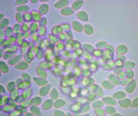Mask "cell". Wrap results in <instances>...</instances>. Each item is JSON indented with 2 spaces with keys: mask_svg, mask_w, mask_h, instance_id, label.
I'll use <instances>...</instances> for the list:
<instances>
[{
  "mask_svg": "<svg viewBox=\"0 0 138 116\" xmlns=\"http://www.w3.org/2000/svg\"><path fill=\"white\" fill-rule=\"evenodd\" d=\"M19 91L17 89H15L14 91H12L11 92V98L12 100H17L18 98V95H19Z\"/></svg>",
  "mask_w": 138,
  "mask_h": 116,
  "instance_id": "cell-24",
  "label": "cell"
},
{
  "mask_svg": "<svg viewBox=\"0 0 138 116\" xmlns=\"http://www.w3.org/2000/svg\"><path fill=\"white\" fill-rule=\"evenodd\" d=\"M83 4V1L80 0L75 1L72 4V9L74 10H77L79 9Z\"/></svg>",
  "mask_w": 138,
  "mask_h": 116,
  "instance_id": "cell-14",
  "label": "cell"
},
{
  "mask_svg": "<svg viewBox=\"0 0 138 116\" xmlns=\"http://www.w3.org/2000/svg\"><path fill=\"white\" fill-rule=\"evenodd\" d=\"M83 30L87 34H92L94 31L92 26L89 24H85L84 25Z\"/></svg>",
  "mask_w": 138,
  "mask_h": 116,
  "instance_id": "cell-16",
  "label": "cell"
},
{
  "mask_svg": "<svg viewBox=\"0 0 138 116\" xmlns=\"http://www.w3.org/2000/svg\"><path fill=\"white\" fill-rule=\"evenodd\" d=\"M61 13L63 15H71L74 13V10L71 7H66L61 9Z\"/></svg>",
  "mask_w": 138,
  "mask_h": 116,
  "instance_id": "cell-9",
  "label": "cell"
},
{
  "mask_svg": "<svg viewBox=\"0 0 138 116\" xmlns=\"http://www.w3.org/2000/svg\"><path fill=\"white\" fill-rule=\"evenodd\" d=\"M21 26H22V24H20V23H15L13 25L12 29H13L14 34L16 35L18 33L22 32V31H21Z\"/></svg>",
  "mask_w": 138,
  "mask_h": 116,
  "instance_id": "cell-18",
  "label": "cell"
},
{
  "mask_svg": "<svg viewBox=\"0 0 138 116\" xmlns=\"http://www.w3.org/2000/svg\"><path fill=\"white\" fill-rule=\"evenodd\" d=\"M15 55H16V53H15L4 52L3 58L6 60H9Z\"/></svg>",
  "mask_w": 138,
  "mask_h": 116,
  "instance_id": "cell-25",
  "label": "cell"
},
{
  "mask_svg": "<svg viewBox=\"0 0 138 116\" xmlns=\"http://www.w3.org/2000/svg\"><path fill=\"white\" fill-rule=\"evenodd\" d=\"M23 81V80L21 78H18L17 79V80H16V81H15V83H16V86H17V85H18V84H19V83H20L21 82H22V81Z\"/></svg>",
  "mask_w": 138,
  "mask_h": 116,
  "instance_id": "cell-51",
  "label": "cell"
},
{
  "mask_svg": "<svg viewBox=\"0 0 138 116\" xmlns=\"http://www.w3.org/2000/svg\"><path fill=\"white\" fill-rule=\"evenodd\" d=\"M15 18L18 23L22 24L25 22L23 18V14L22 13L17 12L15 14Z\"/></svg>",
  "mask_w": 138,
  "mask_h": 116,
  "instance_id": "cell-15",
  "label": "cell"
},
{
  "mask_svg": "<svg viewBox=\"0 0 138 116\" xmlns=\"http://www.w3.org/2000/svg\"><path fill=\"white\" fill-rule=\"evenodd\" d=\"M15 36H16L17 39L22 38H23V32H20V33H18L17 34L15 35Z\"/></svg>",
  "mask_w": 138,
  "mask_h": 116,
  "instance_id": "cell-45",
  "label": "cell"
},
{
  "mask_svg": "<svg viewBox=\"0 0 138 116\" xmlns=\"http://www.w3.org/2000/svg\"><path fill=\"white\" fill-rule=\"evenodd\" d=\"M5 92V87L3 85L0 84V94L4 93Z\"/></svg>",
  "mask_w": 138,
  "mask_h": 116,
  "instance_id": "cell-48",
  "label": "cell"
},
{
  "mask_svg": "<svg viewBox=\"0 0 138 116\" xmlns=\"http://www.w3.org/2000/svg\"><path fill=\"white\" fill-rule=\"evenodd\" d=\"M23 56L22 54L15 55L14 56L8 60V64L10 65H15L22 60Z\"/></svg>",
  "mask_w": 138,
  "mask_h": 116,
  "instance_id": "cell-1",
  "label": "cell"
},
{
  "mask_svg": "<svg viewBox=\"0 0 138 116\" xmlns=\"http://www.w3.org/2000/svg\"><path fill=\"white\" fill-rule=\"evenodd\" d=\"M27 55L29 57V59H30L31 61H32L34 59V55L33 53V52H30V51H28V53H27Z\"/></svg>",
  "mask_w": 138,
  "mask_h": 116,
  "instance_id": "cell-41",
  "label": "cell"
},
{
  "mask_svg": "<svg viewBox=\"0 0 138 116\" xmlns=\"http://www.w3.org/2000/svg\"><path fill=\"white\" fill-rule=\"evenodd\" d=\"M48 9V5L47 4H43L39 7V13L40 15H45L47 13Z\"/></svg>",
  "mask_w": 138,
  "mask_h": 116,
  "instance_id": "cell-5",
  "label": "cell"
},
{
  "mask_svg": "<svg viewBox=\"0 0 138 116\" xmlns=\"http://www.w3.org/2000/svg\"><path fill=\"white\" fill-rule=\"evenodd\" d=\"M49 38L50 40L52 42H58V38H57L55 36V35H50L49 36Z\"/></svg>",
  "mask_w": 138,
  "mask_h": 116,
  "instance_id": "cell-34",
  "label": "cell"
},
{
  "mask_svg": "<svg viewBox=\"0 0 138 116\" xmlns=\"http://www.w3.org/2000/svg\"><path fill=\"white\" fill-rule=\"evenodd\" d=\"M40 67H45L46 68H47L48 67H50L51 64L50 63H45V62H42L40 64Z\"/></svg>",
  "mask_w": 138,
  "mask_h": 116,
  "instance_id": "cell-35",
  "label": "cell"
},
{
  "mask_svg": "<svg viewBox=\"0 0 138 116\" xmlns=\"http://www.w3.org/2000/svg\"><path fill=\"white\" fill-rule=\"evenodd\" d=\"M5 18L4 17V15L2 13H0V22Z\"/></svg>",
  "mask_w": 138,
  "mask_h": 116,
  "instance_id": "cell-52",
  "label": "cell"
},
{
  "mask_svg": "<svg viewBox=\"0 0 138 116\" xmlns=\"http://www.w3.org/2000/svg\"><path fill=\"white\" fill-rule=\"evenodd\" d=\"M4 30V32H5V37L8 38L11 36H12L14 34L13 29L12 27H10V26L7 27V28L5 29Z\"/></svg>",
  "mask_w": 138,
  "mask_h": 116,
  "instance_id": "cell-20",
  "label": "cell"
},
{
  "mask_svg": "<svg viewBox=\"0 0 138 116\" xmlns=\"http://www.w3.org/2000/svg\"><path fill=\"white\" fill-rule=\"evenodd\" d=\"M16 87H17V86H16L15 82L14 81H11L7 84V89L9 92H11L12 91H14L15 89H16Z\"/></svg>",
  "mask_w": 138,
  "mask_h": 116,
  "instance_id": "cell-19",
  "label": "cell"
},
{
  "mask_svg": "<svg viewBox=\"0 0 138 116\" xmlns=\"http://www.w3.org/2000/svg\"><path fill=\"white\" fill-rule=\"evenodd\" d=\"M28 3V0H17L15 2L16 5H26Z\"/></svg>",
  "mask_w": 138,
  "mask_h": 116,
  "instance_id": "cell-31",
  "label": "cell"
},
{
  "mask_svg": "<svg viewBox=\"0 0 138 116\" xmlns=\"http://www.w3.org/2000/svg\"><path fill=\"white\" fill-rule=\"evenodd\" d=\"M1 108H0V112L1 111Z\"/></svg>",
  "mask_w": 138,
  "mask_h": 116,
  "instance_id": "cell-56",
  "label": "cell"
},
{
  "mask_svg": "<svg viewBox=\"0 0 138 116\" xmlns=\"http://www.w3.org/2000/svg\"><path fill=\"white\" fill-rule=\"evenodd\" d=\"M30 86V83L29 81H23L17 85V88L18 89H23L29 87Z\"/></svg>",
  "mask_w": 138,
  "mask_h": 116,
  "instance_id": "cell-17",
  "label": "cell"
},
{
  "mask_svg": "<svg viewBox=\"0 0 138 116\" xmlns=\"http://www.w3.org/2000/svg\"><path fill=\"white\" fill-rule=\"evenodd\" d=\"M29 26L30 25L26 22H24V23L22 24L21 26L22 32L23 33L28 32L29 30Z\"/></svg>",
  "mask_w": 138,
  "mask_h": 116,
  "instance_id": "cell-26",
  "label": "cell"
},
{
  "mask_svg": "<svg viewBox=\"0 0 138 116\" xmlns=\"http://www.w3.org/2000/svg\"><path fill=\"white\" fill-rule=\"evenodd\" d=\"M30 2L33 3H36L38 2V1L37 0H31Z\"/></svg>",
  "mask_w": 138,
  "mask_h": 116,
  "instance_id": "cell-53",
  "label": "cell"
},
{
  "mask_svg": "<svg viewBox=\"0 0 138 116\" xmlns=\"http://www.w3.org/2000/svg\"><path fill=\"white\" fill-rule=\"evenodd\" d=\"M4 53V51L3 49L0 47V59L3 57Z\"/></svg>",
  "mask_w": 138,
  "mask_h": 116,
  "instance_id": "cell-49",
  "label": "cell"
},
{
  "mask_svg": "<svg viewBox=\"0 0 138 116\" xmlns=\"http://www.w3.org/2000/svg\"><path fill=\"white\" fill-rule=\"evenodd\" d=\"M30 8L29 6L26 5H22L18 6L16 8V11L17 12L22 13V14L28 12L30 10Z\"/></svg>",
  "mask_w": 138,
  "mask_h": 116,
  "instance_id": "cell-2",
  "label": "cell"
},
{
  "mask_svg": "<svg viewBox=\"0 0 138 116\" xmlns=\"http://www.w3.org/2000/svg\"><path fill=\"white\" fill-rule=\"evenodd\" d=\"M32 20L33 21L35 22H40L41 20V15L39 14V12H37L36 11H33L31 12Z\"/></svg>",
  "mask_w": 138,
  "mask_h": 116,
  "instance_id": "cell-7",
  "label": "cell"
},
{
  "mask_svg": "<svg viewBox=\"0 0 138 116\" xmlns=\"http://www.w3.org/2000/svg\"><path fill=\"white\" fill-rule=\"evenodd\" d=\"M73 27L75 30L78 32H80L83 30V26L79 22L74 21L72 23Z\"/></svg>",
  "mask_w": 138,
  "mask_h": 116,
  "instance_id": "cell-12",
  "label": "cell"
},
{
  "mask_svg": "<svg viewBox=\"0 0 138 116\" xmlns=\"http://www.w3.org/2000/svg\"><path fill=\"white\" fill-rule=\"evenodd\" d=\"M39 27L38 23L36 22L32 23L29 26V31L30 34H36V32L39 30Z\"/></svg>",
  "mask_w": 138,
  "mask_h": 116,
  "instance_id": "cell-8",
  "label": "cell"
},
{
  "mask_svg": "<svg viewBox=\"0 0 138 116\" xmlns=\"http://www.w3.org/2000/svg\"><path fill=\"white\" fill-rule=\"evenodd\" d=\"M12 45L13 44L11 43L8 39H5L0 44V46H1V47L3 49H5V48L11 47Z\"/></svg>",
  "mask_w": 138,
  "mask_h": 116,
  "instance_id": "cell-22",
  "label": "cell"
},
{
  "mask_svg": "<svg viewBox=\"0 0 138 116\" xmlns=\"http://www.w3.org/2000/svg\"><path fill=\"white\" fill-rule=\"evenodd\" d=\"M30 36V32H24L23 33V38L24 39H27L29 38V36Z\"/></svg>",
  "mask_w": 138,
  "mask_h": 116,
  "instance_id": "cell-44",
  "label": "cell"
},
{
  "mask_svg": "<svg viewBox=\"0 0 138 116\" xmlns=\"http://www.w3.org/2000/svg\"><path fill=\"white\" fill-rule=\"evenodd\" d=\"M28 50H29V48H28L21 47L20 48V51L22 53V55H24L28 53Z\"/></svg>",
  "mask_w": 138,
  "mask_h": 116,
  "instance_id": "cell-38",
  "label": "cell"
},
{
  "mask_svg": "<svg viewBox=\"0 0 138 116\" xmlns=\"http://www.w3.org/2000/svg\"><path fill=\"white\" fill-rule=\"evenodd\" d=\"M69 1L67 0H60L57 2L54 5L55 8L58 9H63L68 5Z\"/></svg>",
  "mask_w": 138,
  "mask_h": 116,
  "instance_id": "cell-4",
  "label": "cell"
},
{
  "mask_svg": "<svg viewBox=\"0 0 138 116\" xmlns=\"http://www.w3.org/2000/svg\"><path fill=\"white\" fill-rule=\"evenodd\" d=\"M64 45L62 43H59L58 44V49H59L60 50H62L64 48Z\"/></svg>",
  "mask_w": 138,
  "mask_h": 116,
  "instance_id": "cell-47",
  "label": "cell"
},
{
  "mask_svg": "<svg viewBox=\"0 0 138 116\" xmlns=\"http://www.w3.org/2000/svg\"><path fill=\"white\" fill-rule=\"evenodd\" d=\"M62 27V29L65 30H69L70 28V25H69L67 24H64L62 26H61Z\"/></svg>",
  "mask_w": 138,
  "mask_h": 116,
  "instance_id": "cell-42",
  "label": "cell"
},
{
  "mask_svg": "<svg viewBox=\"0 0 138 116\" xmlns=\"http://www.w3.org/2000/svg\"><path fill=\"white\" fill-rule=\"evenodd\" d=\"M28 63L25 61L21 60L17 64L15 65V67L17 69L23 70L27 69L28 67Z\"/></svg>",
  "mask_w": 138,
  "mask_h": 116,
  "instance_id": "cell-3",
  "label": "cell"
},
{
  "mask_svg": "<svg viewBox=\"0 0 138 116\" xmlns=\"http://www.w3.org/2000/svg\"><path fill=\"white\" fill-rule=\"evenodd\" d=\"M83 48L84 50L88 53H92L94 50V48L90 44L84 45Z\"/></svg>",
  "mask_w": 138,
  "mask_h": 116,
  "instance_id": "cell-27",
  "label": "cell"
},
{
  "mask_svg": "<svg viewBox=\"0 0 138 116\" xmlns=\"http://www.w3.org/2000/svg\"><path fill=\"white\" fill-rule=\"evenodd\" d=\"M66 35L64 34L61 33L59 35V39L61 40H64L66 39Z\"/></svg>",
  "mask_w": 138,
  "mask_h": 116,
  "instance_id": "cell-46",
  "label": "cell"
},
{
  "mask_svg": "<svg viewBox=\"0 0 138 116\" xmlns=\"http://www.w3.org/2000/svg\"><path fill=\"white\" fill-rule=\"evenodd\" d=\"M5 38L4 30L0 29V44L5 39Z\"/></svg>",
  "mask_w": 138,
  "mask_h": 116,
  "instance_id": "cell-30",
  "label": "cell"
},
{
  "mask_svg": "<svg viewBox=\"0 0 138 116\" xmlns=\"http://www.w3.org/2000/svg\"><path fill=\"white\" fill-rule=\"evenodd\" d=\"M2 98H3V96L1 95V94H0V102H1V100H2Z\"/></svg>",
  "mask_w": 138,
  "mask_h": 116,
  "instance_id": "cell-54",
  "label": "cell"
},
{
  "mask_svg": "<svg viewBox=\"0 0 138 116\" xmlns=\"http://www.w3.org/2000/svg\"><path fill=\"white\" fill-rule=\"evenodd\" d=\"M23 16L24 21L25 22H30L32 20L31 13H29V12L25 13L23 14Z\"/></svg>",
  "mask_w": 138,
  "mask_h": 116,
  "instance_id": "cell-23",
  "label": "cell"
},
{
  "mask_svg": "<svg viewBox=\"0 0 138 116\" xmlns=\"http://www.w3.org/2000/svg\"><path fill=\"white\" fill-rule=\"evenodd\" d=\"M22 79L25 81H30L31 78L29 74L26 73H23L22 75Z\"/></svg>",
  "mask_w": 138,
  "mask_h": 116,
  "instance_id": "cell-29",
  "label": "cell"
},
{
  "mask_svg": "<svg viewBox=\"0 0 138 116\" xmlns=\"http://www.w3.org/2000/svg\"><path fill=\"white\" fill-rule=\"evenodd\" d=\"M37 73L40 76H44L45 75V72L40 67L37 68Z\"/></svg>",
  "mask_w": 138,
  "mask_h": 116,
  "instance_id": "cell-33",
  "label": "cell"
},
{
  "mask_svg": "<svg viewBox=\"0 0 138 116\" xmlns=\"http://www.w3.org/2000/svg\"><path fill=\"white\" fill-rule=\"evenodd\" d=\"M32 40H33V42H36V41H38V39H39V37H38V36L35 35L32 36Z\"/></svg>",
  "mask_w": 138,
  "mask_h": 116,
  "instance_id": "cell-50",
  "label": "cell"
},
{
  "mask_svg": "<svg viewBox=\"0 0 138 116\" xmlns=\"http://www.w3.org/2000/svg\"><path fill=\"white\" fill-rule=\"evenodd\" d=\"M72 46L75 48H78L80 47V45L79 42L75 41V42H73L72 43Z\"/></svg>",
  "mask_w": 138,
  "mask_h": 116,
  "instance_id": "cell-40",
  "label": "cell"
},
{
  "mask_svg": "<svg viewBox=\"0 0 138 116\" xmlns=\"http://www.w3.org/2000/svg\"><path fill=\"white\" fill-rule=\"evenodd\" d=\"M10 22L7 18H4L1 22H0V29L2 30H5V29L9 27Z\"/></svg>",
  "mask_w": 138,
  "mask_h": 116,
  "instance_id": "cell-10",
  "label": "cell"
},
{
  "mask_svg": "<svg viewBox=\"0 0 138 116\" xmlns=\"http://www.w3.org/2000/svg\"><path fill=\"white\" fill-rule=\"evenodd\" d=\"M0 71L3 73H7L9 71V66L3 61H0Z\"/></svg>",
  "mask_w": 138,
  "mask_h": 116,
  "instance_id": "cell-6",
  "label": "cell"
},
{
  "mask_svg": "<svg viewBox=\"0 0 138 116\" xmlns=\"http://www.w3.org/2000/svg\"><path fill=\"white\" fill-rule=\"evenodd\" d=\"M23 59H24V61H25L26 62H27L28 63H31L32 61L30 59H29L28 56L27 55V53L25 55H23Z\"/></svg>",
  "mask_w": 138,
  "mask_h": 116,
  "instance_id": "cell-39",
  "label": "cell"
},
{
  "mask_svg": "<svg viewBox=\"0 0 138 116\" xmlns=\"http://www.w3.org/2000/svg\"><path fill=\"white\" fill-rule=\"evenodd\" d=\"M2 72L0 71V78H1V75H2Z\"/></svg>",
  "mask_w": 138,
  "mask_h": 116,
  "instance_id": "cell-55",
  "label": "cell"
},
{
  "mask_svg": "<svg viewBox=\"0 0 138 116\" xmlns=\"http://www.w3.org/2000/svg\"><path fill=\"white\" fill-rule=\"evenodd\" d=\"M36 55L38 57V59H41L42 55V51L41 49H39V51Z\"/></svg>",
  "mask_w": 138,
  "mask_h": 116,
  "instance_id": "cell-43",
  "label": "cell"
},
{
  "mask_svg": "<svg viewBox=\"0 0 138 116\" xmlns=\"http://www.w3.org/2000/svg\"><path fill=\"white\" fill-rule=\"evenodd\" d=\"M18 47H19L17 45H12L11 47L3 49L4 51V52H9L16 53V52L18 50Z\"/></svg>",
  "mask_w": 138,
  "mask_h": 116,
  "instance_id": "cell-13",
  "label": "cell"
},
{
  "mask_svg": "<svg viewBox=\"0 0 138 116\" xmlns=\"http://www.w3.org/2000/svg\"><path fill=\"white\" fill-rule=\"evenodd\" d=\"M77 16L78 19L83 21H88L89 19L88 15L86 14V12L83 11H80L78 12L77 14Z\"/></svg>",
  "mask_w": 138,
  "mask_h": 116,
  "instance_id": "cell-11",
  "label": "cell"
},
{
  "mask_svg": "<svg viewBox=\"0 0 138 116\" xmlns=\"http://www.w3.org/2000/svg\"><path fill=\"white\" fill-rule=\"evenodd\" d=\"M40 26H46L47 24V20L45 18H43L41 19V20L40 22Z\"/></svg>",
  "mask_w": 138,
  "mask_h": 116,
  "instance_id": "cell-36",
  "label": "cell"
},
{
  "mask_svg": "<svg viewBox=\"0 0 138 116\" xmlns=\"http://www.w3.org/2000/svg\"><path fill=\"white\" fill-rule=\"evenodd\" d=\"M25 41L24 39L23 38H22L19 39H17V45L18 46V47H21L22 46V44H23L24 41Z\"/></svg>",
  "mask_w": 138,
  "mask_h": 116,
  "instance_id": "cell-37",
  "label": "cell"
},
{
  "mask_svg": "<svg viewBox=\"0 0 138 116\" xmlns=\"http://www.w3.org/2000/svg\"><path fill=\"white\" fill-rule=\"evenodd\" d=\"M63 31L61 26L59 25H57L54 26L52 29V32L54 35H57V34H61Z\"/></svg>",
  "mask_w": 138,
  "mask_h": 116,
  "instance_id": "cell-21",
  "label": "cell"
},
{
  "mask_svg": "<svg viewBox=\"0 0 138 116\" xmlns=\"http://www.w3.org/2000/svg\"><path fill=\"white\" fill-rule=\"evenodd\" d=\"M8 39L12 44H15V43H16L17 40V38L16 37V36L14 35H13L12 36H11L10 37L8 38Z\"/></svg>",
  "mask_w": 138,
  "mask_h": 116,
  "instance_id": "cell-32",
  "label": "cell"
},
{
  "mask_svg": "<svg viewBox=\"0 0 138 116\" xmlns=\"http://www.w3.org/2000/svg\"><path fill=\"white\" fill-rule=\"evenodd\" d=\"M38 34L40 36H42L45 35L46 32V29L44 26H40L39 28Z\"/></svg>",
  "mask_w": 138,
  "mask_h": 116,
  "instance_id": "cell-28",
  "label": "cell"
}]
</instances>
